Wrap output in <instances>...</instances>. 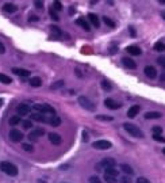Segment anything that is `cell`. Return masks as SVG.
Wrapping results in <instances>:
<instances>
[{"mask_svg": "<svg viewBox=\"0 0 165 183\" xmlns=\"http://www.w3.org/2000/svg\"><path fill=\"white\" fill-rule=\"evenodd\" d=\"M0 171H3L4 174L10 176H16L18 175V167L15 164L10 161H2L0 163Z\"/></svg>", "mask_w": 165, "mask_h": 183, "instance_id": "6da1fadb", "label": "cell"}, {"mask_svg": "<svg viewBox=\"0 0 165 183\" xmlns=\"http://www.w3.org/2000/svg\"><path fill=\"white\" fill-rule=\"evenodd\" d=\"M123 129L126 130V132L129 133V134H131L133 137H135V138H144L142 130H141L138 126H135V125L126 122V124H123Z\"/></svg>", "mask_w": 165, "mask_h": 183, "instance_id": "7a4b0ae2", "label": "cell"}, {"mask_svg": "<svg viewBox=\"0 0 165 183\" xmlns=\"http://www.w3.org/2000/svg\"><path fill=\"white\" fill-rule=\"evenodd\" d=\"M77 102H79V104L83 107V109L88 110V111H95V109H96V107H95V104L92 103V102L89 100L87 97H79Z\"/></svg>", "mask_w": 165, "mask_h": 183, "instance_id": "3957f363", "label": "cell"}, {"mask_svg": "<svg viewBox=\"0 0 165 183\" xmlns=\"http://www.w3.org/2000/svg\"><path fill=\"white\" fill-rule=\"evenodd\" d=\"M33 107L37 110V111H39V113H49V114H53V115H54V113H56L54 107H51L50 104H39V103H37V104H34Z\"/></svg>", "mask_w": 165, "mask_h": 183, "instance_id": "277c9868", "label": "cell"}, {"mask_svg": "<svg viewBox=\"0 0 165 183\" xmlns=\"http://www.w3.org/2000/svg\"><path fill=\"white\" fill-rule=\"evenodd\" d=\"M92 145H94L95 149H100V151H106V149H110V148H111V142L107 141V140H97Z\"/></svg>", "mask_w": 165, "mask_h": 183, "instance_id": "5b68a950", "label": "cell"}, {"mask_svg": "<svg viewBox=\"0 0 165 183\" xmlns=\"http://www.w3.org/2000/svg\"><path fill=\"white\" fill-rule=\"evenodd\" d=\"M99 167H103L104 170H106V168H114V167H117V160L112 159V158L103 159L102 163L99 164Z\"/></svg>", "mask_w": 165, "mask_h": 183, "instance_id": "8992f818", "label": "cell"}, {"mask_svg": "<svg viewBox=\"0 0 165 183\" xmlns=\"http://www.w3.org/2000/svg\"><path fill=\"white\" fill-rule=\"evenodd\" d=\"M10 138L14 142H19V141L23 140V133L18 129H11L10 130Z\"/></svg>", "mask_w": 165, "mask_h": 183, "instance_id": "52a82bcc", "label": "cell"}, {"mask_svg": "<svg viewBox=\"0 0 165 183\" xmlns=\"http://www.w3.org/2000/svg\"><path fill=\"white\" fill-rule=\"evenodd\" d=\"M144 73L146 75L149 79H156L157 77V71H156V68L153 65H147V66H145V69H144Z\"/></svg>", "mask_w": 165, "mask_h": 183, "instance_id": "ba28073f", "label": "cell"}, {"mask_svg": "<svg viewBox=\"0 0 165 183\" xmlns=\"http://www.w3.org/2000/svg\"><path fill=\"white\" fill-rule=\"evenodd\" d=\"M16 111H18V115H28V113L31 111V107L26 103H22L16 107Z\"/></svg>", "mask_w": 165, "mask_h": 183, "instance_id": "9c48e42d", "label": "cell"}, {"mask_svg": "<svg viewBox=\"0 0 165 183\" xmlns=\"http://www.w3.org/2000/svg\"><path fill=\"white\" fill-rule=\"evenodd\" d=\"M126 52H127V53H130L131 56H140V54L142 53L141 48H140V46H137V45H130V46H127V48H126Z\"/></svg>", "mask_w": 165, "mask_h": 183, "instance_id": "30bf717a", "label": "cell"}, {"mask_svg": "<svg viewBox=\"0 0 165 183\" xmlns=\"http://www.w3.org/2000/svg\"><path fill=\"white\" fill-rule=\"evenodd\" d=\"M43 134H45V130L43 129H34L33 132L28 134V138H30L31 141H37V138H39Z\"/></svg>", "mask_w": 165, "mask_h": 183, "instance_id": "8fae6325", "label": "cell"}, {"mask_svg": "<svg viewBox=\"0 0 165 183\" xmlns=\"http://www.w3.org/2000/svg\"><path fill=\"white\" fill-rule=\"evenodd\" d=\"M104 106H107L110 110H117L120 107V104L118 103V102H115L114 99H111V98H107V99L104 100Z\"/></svg>", "mask_w": 165, "mask_h": 183, "instance_id": "7c38bea8", "label": "cell"}, {"mask_svg": "<svg viewBox=\"0 0 165 183\" xmlns=\"http://www.w3.org/2000/svg\"><path fill=\"white\" fill-rule=\"evenodd\" d=\"M49 141H50L53 145H60L62 141V138L58 133H50V134H49Z\"/></svg>", "mask_w": 165, "mask_h": 183, "instance_id": "4fadbf2b", "label": "cell"}, {"mask_svg": "<svg viewBox=\"0 0 165 183\" xmlns=\"http://www.w3.org/2000/svg\"><path fill=\"white\" fill-rule=\"evenodd\" d=\"M122 63H123V66H124V68H127V69H135V68H137V64H135L131 59H129V57H123Z\"/></svg>", "mask_w": 165, "mask_h": 183, "instance_id": "5bb4252c", "label": "cell"}, {"mask_svg": "<svg viewBox=\"0 0 165 183\" xmlns=\"http://www.w3.org/2000/svg\"><path fill=\"white\" fill-rule=\"evenodd\" d=\"M140 110H141V107L138 106V104L131 106L129 109V111H127V117H129V118H135V117H137V114L140 113Z\"/></svg>", "mask_w": 165, "mask_h": 183, "instance_id": "9a60e30c", "label": "cell"}, {"mask_svg": "<svg viewBox=\"0 0 165 183\" xmlns=\"http://www.w3.org/2000/svg\"><path fill=\"white\" fill-rule=\"evenodd\" d=\"M12 73L18 75V76H21V77H28L30 76V71L23 69V68H12Z\"/></svg>", "mask_w": 165, "mask_h": 183, "instance_id": "2e32d148", "label": "cell"}, {"mask_svg": "<svg viewBox=\"0 0 165 183\" xmlns=\"http://www.w3.org/2000/svg\"><path fill=\"white\" fill-rule=\"evenodd\" d=\"M76 25L80 26V27H83L85 31H89V30H91V26L88 25L87 19H84V18H77V19H76Z\"/></svg>", "mask_w": 165, "mask_h": 183, "instance_id": "e0dca14e", "label": "cell"}, {"mask_svg": "<svg viewBox=\"0 0 165 183\" xmlns=\"http://www.w3.org/2000/svg\"><path fill=\"white\" fill-rule=\"evenodd\" d=\"M88 19H89V22L92 23V26L94 27H99L100 26V20H99V18H97V15L96 14H92V12H89L88 14Z\"/></svg>", "mask_w": 165, "mask_h": 183, "instance_id": "ac0fdd59", "label": "cell"}, {"mask_svg": "<svg viewBox=\"0 0 165 183\" xmlns=\"http://www.w3.org/2000/svg\"><path fill=\"white\" fill-rule=\"evenodd\" d=\"M3 10H4L5 12H8V14H14L16 10H18V7H16L15 4H12V3H5L4 7H3Z\"/></svg>", "mask_w": 165, "mask_h": 183, "instance_id": "d6986e66", "label": "cell"}, {"mask_svg": "<svg viewBox=\"0 0 165 183\" xmlns=\"http://www.w3.org/2000/svg\"><path fill=\"white\" fill-rule=\"evenodd\" d=\"M161 117H163V115L158 111H147L146 114H145L146 120H157V118H161Z\"/></svg>", "mask_w": 165, "mask_h": 183, "instance_id": "ffe728a7", "label": "cell"}, {"mask_svg": "<svg viewBox=\"0 0 165 183\" xmlns=\"http://www.w3.org/2000/svg\"><path fill=\"white\" fill-rule=\"evenodd\" d=\"M48 124H50L51 126H60L61 125V118L57 117V115H51L48 120Z\"/></svg>", "mask_w": 165, "mask_h": 183, "instance_id": "44dd1931", "label": "cell"}, {"mask_svg": "<svg viewBox=\"0 0 165 183\" xmlns=\"http://www.w3.org/2000/svg\"><path fill=\"white\" fill-rule=\"evenodd\" d=\"M104 175H108V176H114V178H117V176L119 175V171L117 170V167H114V168H106V170H104Z\"/></svg>", "mask_w": 165, "mask_h": 183, "instance_id": "7402d4cb", "label": "cell"}, {"mask_svg": "<svg viewBox=\"0 0 165 183\" xmlns=\"http://www.w3.org/2000/svg\"><path fill=\"white\" fill-rule=\"evenodd\" d=\"M30 86H31V87H34V88H38V87H41V86H42V80L39 79L38 76L31 77V79H30Z\"/></svg>", "mask_w": 165, "mask_h": 183, "instance_id": "603a6c76", "label": "cell"}, {"mask_svg": "<svg viewBox=\"0 0 165 183\" xmlns=\"http://www.w3.org/2000/svg\"><path fill=\"white\" fill-rule=\"evenodd\" d=\"M120 170H122L124 174H127V175H133V174H134V170H133L129 164H120Z\"/></svg>", "mask_w": 165, "mask_h": 183, "instance_id": "cb8c5ba5", "label": "cell"}, {"mask_svg": "<svg viewBox=\"0 0 165 183\" xmlns=\"http://www.w3.org/2000/svg\"><path fill=\"white\" fill-rule=\"evenodd\" d=\"M0 83L11 84V83H12V79H11L10 76H7V75H4V73H0Z\"/></svg>", "mask_w": 165, "mask_h": 183, "instance_id": "d4e9b609", "label": "cell"}, {"mask_svg": "<svg viewBox=\"0 0 165 183\" xmlns=\"http://www.w3.org/2000/svg\"><path fill=\"white\" fill-rule=\"evenodd\" d=\"M153 48H154L156 52H165V43L164 42H156Z\"/></svg>", "mask_w": 165, "mask_h": 183, "instance_id": "484cf974", "label": "cell"}, {"mask_svg": "<svg viewBox=\"0 0 165 183\" xmlns=\"http://www.w3.org/2000/svg\"><path fill=\"white\" fill-rule=\"evenodd\" d=\"M31 120L39 121V122H48V120L43 117V114H33V115H31Z\"/></svg>", "mask_w": 165, "mask_h": 183, "instance_id": "4316f807", "label": "cell"}, {"mask_svg": "<svg viewBox=\"0 0 165 183\" xmlns=\"http://www.w3.org/2000/svg\"><path fill=\"white\" fill-rule=\"evenodd\" d=\"M10 125L11 126H15V125H18V124H21L22 120H21V117H18V115H15V117H11L10 118Z\"/></svg>", "mask_w": 165, "mask_h": 183, "instance_id": "83f0119b", "label": "cell"}, {"mask_svg": "<svg viewBox=\"0 0 165 183\" xmlns=\"http://www.w3.org/2000/svg\"><path fill=\"white\" fill-rule=\"evenodd\" d=\"M103 22H104V25H107V26H108V27H115V22H114V20H112L111 18H108V16H104V18H103Z\"/></svg>", "mask_w": 165, "mask_h": 183, "instance_id": "f1b7e54d", "label": "cell"}, {"mask_svg": "<svg viewBox=\"0 0 165 183\" xmlns=\"http://www.w3.org/2000/svg\"><path fill=\"white\" fill-rule=\"evenodd\" d=\"M102 88L104 90V91H111V90H112V86L110 84V81L103 80V81H102Z\"/></svg>", "mask_w": 165, "mask_h": 183, "instance_id": "f546056e", "label": "cell"}, {"mask_svg": "<svg viewBox=\"0 0 165 183\" xmlns=\"http://www.w3.org/2000/svg\"><path fill=\"white\" fill-rule=\"evenodd\" d=\"M53 8L54 11H62V3L61 2H58V0H56V2L53 3Z\"/></svg>", "mask_w": 165, "mask_h": 183, "instance_id": "4dcf8cb0", "label": "cell"}, {"mask_svg": "<svg viewBox=\"0 0 165 183\" xmlns=\"http://www.w3.org/2000/svg\"><path fill=\"white\" fill-rule=\"evenodd\" d=\"M50 30H51V33H53L56 37L61 36V29H58L57 26H50Z\"/></svg>", "mask_w": 165, "mask_h": 183, "instance_id": "1f68e13d", "label": "cell"}, {"mask_svg": "<svg viewBox=\"0 0 165 183\" xmlns=\"http://www.w3.org/2000/svg\"><path fill=\"white\" fill-rule=\"evenodd\" d=\"M22 126L25 127V129H31V127H33V122H31L30 120L22 121Z\"/></svg>", "mask_w": 165, "mask_h": 183, "instance_id": "d6a6232c", "label": "cell"}, {"mask_svg": "<svg viewBox=\"0 0 165 183\" xmlns=\"http://www.w3.org/2000/svg\"><path fill=\"white\" fill-rule=\"evenodd\" d=\"M49 15L51 16L54 20H60V16H58V14H57V11H54L53 8H50V11H49Z\"/></svg>", "mask_w": 165, "mask_h": 183, "instance_id": "836d02e7", "label": "cell"}, {"mask_svg": "<svg viewBox=\"0 0 165 183\" xmlns=\"http://www.w3.org/2000/svg\"><path fill=\"white\" fill-rule=\"evenodd\" d=\"M96 118H97L99 121H108V122H111L112 120H114V118L110 117V115H97Z\"/></svg>", "mask_w": 165, "mask_h": 183, "instance_id": "e575fe53", "label": "cell"}, {"mask_svg": "<svg viewBox=\"0 0 165 183\" xmlns=\"http://www.w3.org/2000/svg\"><path fill=\"white\" fill-rule=\"evenodd\" d=\"M64 86V81L60 80V81H56V83L53 84V86H50V90H57V88H61Z\"/></svg>", "mask_w": 165, "mask_h": 183, "instance_id": "d590c367", "label": "cell"}, {"mask_svg": "<svg viewBox=\"0 0 165 183\" xmlns=\"http://www.w3.org/2000/svg\"><path fill=\"white\" fill-rule=\"evenodd\" d=\"M104 181L107 183H118L117 178H114V176H108V175H104Z\"/></svg>", "mask_w": 165, "mask_h": 183, "instance_id": "8d00e7d4", "label": "cell"}, {"mask_svg": "<svg viewBox=\"0 0 165 183\" xmlns=\"http://www.w3.org/2000/svg\"><path fill=\"white\" fill-rule=\"evenodd\" d=\"M152 132H153V134H161V133H163V127L161 126H153Z\"/></svg>", "mask_w": 165, "mask_h": 183, "instance_id": "74e56055", "label": "cell"}, {"mask_svg": "<svg viewBox=\"0 0 165 183\" xmlns=\"http://www.w3.org/2000/svg\"><path fill=\"white\" fill-rule=\"evenodd\" d=\"M89 183H103V182L100 181V178H99V176H96V175H92L91 178H89Z\"/></svg>", "mask_w": 165, "mask_h": 183, "instance_id": "f35d334b", "label": "cell"}, {"mask_svg": "<svg viewBox=\"0 0 165 183\" xmlns=\"http://www.w3.org/2000/svg\"><path fill=\"white\" fill-rule=\"evenodd\" d=\"M153 140H156L158 142H165V137H163L161 134H153Z\"/></svg>", "mask_w": 165, "mask_h": 183, "instance_id": "ab89813d", "label": "cell"}, {"mask_svg": "<svg viewBox=\"0 0 165 183\" xmlns=\"http://www.w3.org/2000/svg\"><path fill=\"white\" fill-rule=\"evenodd\" d=\"M22 148L26 151V152H33V145L31 144H23Z\"/></svg>", "mask_w": 165, "mask_h": 183, "instance_id": "60d3db41", "label": "cell"}, {"mask_svg": "<svg viewBox=\"0 0 165 183\" xmlns=\"http://www.w3.org/2000/svg\"><path fill=\"white\" fill-rule=\"evenodd\" d=\"M120 183H131L133 181H131V178H130L129 175H124V176H122V178H120V181H119Z\"/></svg>", "mask_w": 165, "mask_h": 183, "instance_id": "b9f144b4", "label": "cell"}, {"mask_svg": "<svg viewBox=\"0 0 165 183\" xmlns=\"http://www.w3.org/2000/svg\"><path fill=\"white\" fill-rule=\"evenodd\" d=\"M157 63L160 64L161 66H163V68L165 69V56H161V57H158L157 59Z\"/></svg>", "mask_w": 165, "mask_h": 183, "instance_id": "7bdbcfd3", "label": "cell"}, {"mask_svg": "<svg viewBox=\"0 0 165 183\" xmlns=\"http://www.w3.org/2000/svg\"><path fill=\"white\" fill-rule=\"evenodd\" d=\"M137 183H150V182H149V179H146V178H144V176H141V178L137 179Z\"/></svg>", "mask_w": 165, "mask_h": 183, "instance_id": "ee69618b", "label": "cell"}, {"mask_svg": "<svg viewBox=\"0 0 165 183\" xmlns=\"http://www.w3.org/2000/svg\"><path fill=\"white\" fill-rule=\"evenodd\" d=\"M34 5H35V7L38 8V10L43 8V3H42V2H38V0H37V2H34Z\"/></svg>", "mask_w": 165, "mask_h": 183, "instance_id": "f6af8a7d", "label": "cell"}, {"mask_svg": "<svg viewBox=\"0 0 165 183\" xmlns=\"http://www.w3.org/2000/svg\"><path fill=\"white\" fill-rule=\"evenodd\" d=\"M81 137H83V141H84V142H88V133H87L85 130H84V132L81 133Z\"/></svg>", "mask_w": 165, "mask_h": 183, "instance_id": "bcb514c9", "label": "cell"}, {"mask_svg": "<svg viewBox=\"0 0 165 183\" xmlns=\"http://www.w3.org/2000/svg\"><path fill=\"white\" fill-rule=\"evenodd\" d=\"M129 30H130V36H131V37H135V36H137V33H135L134 27H131V26H130V27H129Z\"/></svg>", "mask_w": 165, "mask_h": 183, "instance_id": "7dc6e473", "label": "cell"}, {"mask_svg": "<svg viewBox=\"0 0 165 183\" xmlns=\"http://www.w3.org/2000/svg\"><path fill=\"white\" fill-rule=\"evenodd\" d=\"M4 52H5V46L3 45V43H2V41H0V54H3V53H4Z\"/></svg>", "mask_w": 165, "mask_h": 183, "instance_id": "c3c4849f", "label": "cell"}, {"mask_svg": "<svg viewBox=\"0 0 165 183\" xmlns=\"http://www.w3.org/2000/svg\"><path fill=\"white\" fill-rule=\"evenodd\" d=\"M37 20H38L37 16H31V18H30V22H37Z\"/></svg>", "mask_w": 165, "mask_h": 183, "instance_id": "681fc988", "label": "cell"}, {"mask_svg": "<svg viewBox=\"0 0 165 183\" xmlns=\"http://www.w3.org/2000/svg\"><path fill=\"white\" fill-rule=\"evenodd\" d=\"M69 14H71V15H73V14H74V8H73V7H71V10H69Z\"/></svg>", "mask_w": 165, "mask_h": 183, "instance_id": "f907efd6", "label": "cell"}, {"mask_svg": "<svg viewBox=\"0 0 165 183\" xmlns=\"http://www.w3.org/2000/svg\"><path fill=\"white\" fill-rule=\"evenodd\" d=\"M160 79H161V80L164 81V80H165V75H161V77H160Z\"/></svg>", "mask_w": 165, "mask_h": 183, "instance_id": "816d5d0a", "label": "cell"}, {"mask_svg": "<svg viewBox=\"0 0 165 183\" xmlns=\"http://www.w3.org/2000/svg\"><path fill=\"white\" fill-rule=\"evenodd\" d=\"M161 16H163V18L165 19V11H163V12H161Z\"/></svg>", "mask_w": 165, "mask_h": 183, "instance_id": "f5cc1de1", "label": "cell"}, {"mask_svg": "<svg viewBox=\"0 0 165 183\" xmlns=\"http://www.w3.org/2000/svg\"><path fill=\"white\" fill-rule=\"evenodd\" d=\"M2 104H3V99H0V107H2Z\"/></svg>", "mask_w": 165, "mask_h": 183, "instance_id": "db71d44e", "label": "cell"}, {"mask_svg": "<svg viewBox=\"0 0 165 183\" xmlns=\"http://www.w3.org/2000/svg\"><path fill=\"white\" fill-rule=\"evenodd\" d=\"M163 153H164V155H165V148H164V149H163Z\"/></svg>", "mask_w": 165, "mask_h": 183, "instance_id": "11a10c76", "label": "cell"}]
</instances>
